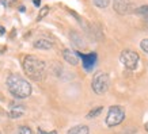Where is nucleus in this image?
I'll list each match as a JSON object with an SVG mask.
<instances>
[{
    "label": "nucleus",
    "instance_id": "1",
    "mask_svg": "<svg viewBox=\"0 0 148 134\" xmlns=\"http://www.w3.org/2000/svg\"><path fill=\"white\" fill-rule=\"evenodd\" d=\"M23 71L26 73L27 77H30L34 81H42L46 76V65L45 63L40 60L36 56H25L22 61Z\"/></svg>",
    "mask_w": 148,
    "mask_h": 134
},
{
    "label": "nucleus",
    "instance_id": "2",
    "mask_svg": "<svg viewBox=\"0 0 148 134\" xmlns=\"http://www.w3.org/2000/svg\"><path fill=\"white\" fill-rule=\"evenodd\" d=\"M7 88L10 94L16 99H26L32 95V84L21 75H10L7 77Z\"/></svg>",
    "mask_w": 148,
    "mask_h": 134
},
{
    "label": "nucleus",
    "instance_id": "3",
    "mask_svg": "<svg viewBox=\"0 0 148 134\" xmlns=\"http://www.w3.org/2000/svg\"><path fill=\"white\" fill-rule=\"evenodd\" d=\"M109 85H110V79H109L108 73L105 72H97L92 77L91 81V87L97 95H103L108 92Z\"/></svg>",
    "mask_w": 148,
    "mask_h": 134
},
{
    "label": "nucleus",
    "instance_id": "4",
    "mask_svg": "<svg viewBox=\"0 0 148 134\" xmlns=\"http://www.w3.org/2000/svg\"><path fill=\"white\" fill-rule=\"evenodd\" d=\"M125 119V108L121 106H112L109 108L108 115H106V125L109 127L118 126Z\"/></svg>",
    "mask_w": 148,
    "mask_h": 134
},
{
    "label": "nucleus",
    "instance_id": "5",
    "mask_svg": "<svg viewBox=\"0 0 148 134\" xmlns=\"http://www.w3.org/2000/svg\"><path fill=\"white\" fill-rule=\"evenodd\" d=\"M139 60H140L139 54L132 49L122 50L121 54H120V61H121V64L125 68L130 69V71H133V69L137 68V65H139Z\"/></svg>",
    "mask_w": 148,
    "mask_h": 134
},
{
    "label": "nucleus",
    "instance_id": "6",
    "mask_svg": "<svg viewBox=\"0 0 148 134\" xmlns=\"http://www.w3.org/2000/svg\"><path fill=\"white\" fill-rule=\"evenodd\" d=\"M113 10L118 15H129L136 11L135 5L130 0H113Z\"/></svg>",
    "mask_w": 148,
    "mask_h": 134
},
{
    "label": "nucleus",
    "instance_id": "7",
    "mask_svg": "<svg viewBox=\"0 0 148 134\" xmlns=\"http://www.w3.org/2000/svg\"><path fill=\"white\" fill-rule=\"evenodd\" d=\"M77 57L82 58V64H83V68H84L87 72L92 71V68L95 67V64H97V58H98V56H97V53H80V52H76Z\"/></svg>",
    "mask_w": 148,
    "mask_h": 134
},
{
    "label": "nucleus",
    "instance_id": "8",
    "mask_svg": "<svg viewBox=\"0 0 148 134\" xmlns=\"http://www.w3.org/2000/svg\"><path fill=\"white\" fill-rule=\"evenodd\" d=\"M25 114V106L22 104H18V103H12L11 104V108H10L8 116L12 118V119H18Z\"/></svg>",
    "mask_w": 148,
    "mask_h": 134
},
{
    "label": "nucleus",
    "instance_id": "9",
    "mask_svg": "<svg viewBox=\"0 0 148 134\" xmlns=\"http://www.w3.org/2000/svg\"><path fill=\"white\" fill-rule=\"evenodd\" d=\"M63 57L68 64H71L73 67H76L77 64H79V57H77L76 52H73V50H71V49H64Z\"/></svg>",
    "mask_w": 148,
    "mask_h": 134
},
{
    "label": "nucleus",
    "instance_id": "10",
    "mask_svg": "<svg viewBox=\"0 0 148 134\" xmlns=\"http://www.w3.org/2000/svg\"><path fill=\"white\" fill-rule=\"evenodd\" d=\"M34 48L41 50H49L53 48V42L50 39H46V38H38L34 41Z\"/></svg>",
    "mask_w": 148,
    "mask_h": 134
},
{
    "label": "nucleus",
    "instance_id": "11",
    "mask_svg": "<svg viewBox=\"0 0 148 134\" xmlns=\"http://www.w3.org/2000/svg\"><path fill=\"white\" fill-rule=\"evenodd\" d=\"M67 134H90V129L86 125H76L68 130Z\"/></svg>",
    "mask_w": 148,
    "mask_h": 134
},
{
    "label": "nucleus",
    "instance_id": "12",
    "mask_svg": "<svg viewBox=\"0 0 148 134\" xmlns=\"http://www.w3.org/2000/svg\"><path fill=\"white\" fill-rule=\"evenodd\" d=\"M135 12L139 14V15H141L143 18H145L148 20V4H144V5H141V7H139Z\"/></svg>",
    "mask_w": 148,
    "mask_h": 134
},
{
    "label": "nucleus",
    "instance_id": "13",
    "mask_svg": "<svg viewBox=\"0 0 148 134\" xmlns=\"http://www.w3.org/2000/svg\"><path fill=\"white\" fill-rule=\"evenodd\" d=\"M102 111H103V107H102V106L95 107V108H92V110H91L88 114H87V118H88V119H91V118H95V116H98Z\"/></svg>",
    "mask_w": 148,
    "mask_h": 134
},
{
    "label": "nucleus",
    "instance_id": "14",
    "mask_svg": "<svg viewBox=\"0 0 148 134\" xmlns=\"http://www.w3.org/2000/svg\"><path fill=\"white\" fill-rule=\"evenodd\" d=\"M95 7L98 8H106L109 4H110V0H92Z\"/></svg>",
    "mask_w": 148,
    "mask_h": 134
},
{
    "label": "nucleus",
    "instance_id": "15",
    "mask_svg": "<svg viewBox=\"0 0 148 134\" xmlns=\"http://www.w3.org/2000/svg\"><path fill=\"white\" fill-rule=\"evenodd\" d=\"M49 14V7H42V8L40 10V12H38V18H37V20H41V19H44Z\"/></svg>",
    "mask_w": 148,
    "mask_h": 134
},
{
    "label": "nucleus",
    "instance_id": "16",
    "mask_svg": "<svg viewBox=\"0 0 148 134\" xmlns=\"http://www.w3.org/2000/svg\"><path fill=\"white\" fill-rule=\"evenodd\" d=\"M140 48H141V50H143L144 53L148 54V38L141 39V42H140Z\"/></svg>",
    "mask_w": 148,
    "mask_h": 134
},
{
    "label": "nucleus",
    "instance_id": "17",
    "mask_svg": "<svg viewBox=\"0 0 148 134\" xmlns=\"http://www.w3.org/2000/svg\"><path fill=\"white\" fill-rule=\"evenodd\" d=\"M16 134H33V131H32V129L27 127V126H21Z\"/></svg>",
    "mask_w": 148,
    "mask_h": 134
},
{
    "label": "nucleus",
    "instance_id": "18",
    "mask_svg": "<svg viewBox=\"0 0 148 134\" xmlns=\"http://www.w3.org/2000/svg\"><path fill=\"white\" fill-rule=\"evenodd\" d=\"M38 134H57L56 130H52V131H44L42 129H38Z\"/></svg>",
    "mask_w": 148,
    "mask_h": 134
},
{
    "label": "nucleus",
    "instance_id": "19",
    "mask_svg": "<svg viewBox=\"0 0 148 134\" xmlns=\"http://www.w3.org/2000/svg\"><path fill=\"white\" fill-rule=\"evenodd\" d=\"M33 3H34V5H36V7H40V5H41V0H33Z\"/></svg>",
    "mask_w": 148,
    "mask_h": 134
},
{
    "label": "nucleus",
    "instance_id": "20",
    "mask_svg": "<svg viewBox=\"0 0 148 134\" xmlns=\"http://www.w3.org/2000/svg\"><path fill=\"white\" fill-rule=\"evenodd\" d=\"M0 34L3 35V34H5V29L4 27H0Z\"/></svg>",
    "mask_w": 148,
    "mask_h": 134
},
{
    "label": "nucleus",
    "instance_id": "21",
    "mask_svg": "<svg viewBox=\"0 0 148 134\" xmlns=\"http://www.w3.org/2000/svg\"><path fill=\"white\" fill-rule=\"evenodd\" d=\"M144 129H145V130H147V131H148V121L145 122V125H144Z\"/></svg>",
    "mask_w": 148,
    "mask_h": 134
},
{
    "label": "nucleus",
    "instance_id": "22",
    "mask_svg": "<svg viewBox=\"0 0 148 134\" xmlns=\"http://www.w3.org/2000/svg\"><path fill=\"white\" fill-rule=\"evenodd\" d=\"M25 10H26V8H25V7H23V5H22V7L19 8V11H21V12H25Z\"/></svg>",
    "mask_w": 148,
    "mask_h": 134
},
{
    "label": "nucleus",
    "instance_id": "23",
    "mask_svg": "<svg viewBox=\"0 0 148 134\" xmlns=\"http://www.w3.org/2000/svg\"><path fill=\"white\" fill-rule=\"evenodd\" d=\"M0 134H1V131H0Z\"/></svg>",
    "mask_w": 148,
    "mask_h": 134
}]
</instances>
